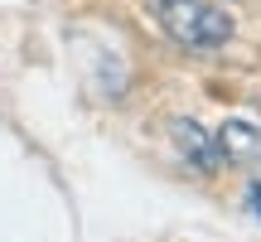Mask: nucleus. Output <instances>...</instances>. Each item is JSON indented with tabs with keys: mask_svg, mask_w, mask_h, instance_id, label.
I'll list each match as a JSON object with an SVG mask.
<instances>
[{
	"mask_svg": "<svg viewBox=\"0 0 261 242\" xmlns=\"http://www.w3.org/2000/svg\"><path fill=\"white\" fill-rule=\"evenodd\" d=\"M150 15L189 54H213L237 34L232 10H223L218 0H150Z\"/></svg>",
	"mask_w": 261,
	"mask_h": 242,
	"instance_id": "f257e3e1",
	"label": "nucleus"
},
{
	"mask_svg": "<svg viewBox=\"0 0 261 242\" xmlns=\"http://www.w3.org/2000/svg\"><path fill=\"white\" fill-rule=\"evenodd\" d=\"M169 136H174L179 155H184L189 165L198 170V175H218V170L227 165V160H223V150H218V136L203 126V121L179 116V121H169Z\"/></svg>",
	"mask_w": 261,
	"mask_h": 242,
	"instance_id": "f03ea898",
	"label": "nucleus"
},
{
	"mask_svg": "<svg viewBox=\"0 0 261 242\" xmlns=\"http://www.w3.org/2000/svg\"><path fill=\"white\" fill-rule=\"evenodd\" d=\"M213 136H218V150H223L227 165H252V160H261V126H252V121L232 116Z\"/></svg>",
	"mask_w": 261,
	"mask_h": 242,
	"instance_id": "7ed1b4c3",
	"label": "nucleus"
},
{
	"mask_svg": "<svg viewBox=\"0 0 261 242\" xmlns=\"http://www.w3.org/2000/svg\"><path fill=\"white\" fill-rule=\"evenodd\" d=\"M247 199H252V208H256V218H261V179H252V189H247Z\"/></svg>",
	"mask_w": 261,
	"mask_h": 242,
	"instance_id": "20e7f679",
	"label": "nucleus"
}]
</instances>
